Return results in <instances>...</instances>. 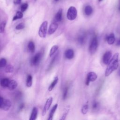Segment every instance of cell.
<instances>
[{
    "label": "cell",
    "mask_w": 120,
    "mask_h": 120,
    "mask_svg": "<svg viewBox=\"0 0 120 120\" xmlns=\"http://www.w3.org/2000/svg\"><path fill=\"white\" fill-rule=\"evenodd\" d=\"M119 53H115L111 59L105 71V76H108L114 70L117 69L119 66Z\"/></svg>",
    "instance_id": "cell-1"
},
{
    "label": "cell",
    "mask_w": 120,
    "mask_h": 120,
    "mask_svg": "<svg viewBox=\"0 0 120 120\" xmlns=\"http://www.w3.org/2000/svg\"><path fill=\"white\" fill-rule=\"evenodd\" d=\"M12 106V103L11 101L7 98H4L2 96L0 97V108L5 111L9 110Z\"/></svg>",
    "instance_id": "cell-2"
},
{
    "label": "cell",
    "mask_w": 120,
    "mask_h": 120,
    "mask_svg": "<svg viewBox=\"0 0 120 120\" xmlns=\"http://www.w3.org/2000/svg\"><path fill=\"white\" fill-rule=\"evenodd\" d=\"M77 12L76 8L74 6H71L69 8L67 13V18L70 21L75 20L77 16Z\"/></svg>",
    "instance_id": "cell-3"
},
{
    "label": "cell",
    "mask_w": 120,
    "mask_h": 120,
    "mask_svg": "<svg viewBox=\"0 0 120 120\" xmlns=\"http://www.w3.org/2000/svg\"><path fill=\"white\" fill-rule=\"evenodd\" d=\"M47 26L48 22L47 21L43 22L41 24L39 30H38V35L40 38H45L46 36L47 31Z\"/></svg>",
    "instance_id": "cell-4"
},
{
    "label": "cell",
    "mask_w": 120,
    "mask_h": 120,
    "mask_svg": "<svg viewBox=\"0 0 120 120\" xmlns=\"http://www.w3.org/2000/svg\"><path fill=\"white\" fill-rule=\"evenodd\" d=\"M98 47V40L96 37L93 38L92 40L90 41L89 47V51L91 54H94L97 51V48Z\"/></svg>",
    "instance_id": "cell-5"
},
{
    "label": "cell",
    "mask_w": 120,
    "mask_h": 120,
    "mask_svg": "<svg viewBox=\"0 0 120 120\" xmlns=\"http://www.w3.org/2000/svg\"><path fill=\"white\" fill-rule=\"evenodd\" d=\"M42 55V53H41V52H38V53H37L31 59V65L32 66L38 65L41 60Z\"/></svg>",
    "instance_id": "cell-6"
},
{
    "label": "cell",
    "mask_w": 120,
    "mask_h": 120,
    "mask_svg": "<svg viewBox=\"0 0 120 120\" xmlns=\"http://www.w3.org/2000/svg\"><path fill=\"white\" fill-rule=\"evenodd\" d=\"M98 76L94 72H90L87 76L85 84L86 85H89L90 82H94L97 79Z\"/></svg>",
    "instance_id": "cell-7"
},
{
    "label": "cell",
    "mask_w": 120,
    "mask_h": 120,
    "mask_svg": "<svg viewBox=\"0 0 120 120\" xmlns=\"http://www.w3.org/2000/svg\"><path fill=\"white\" fill-rule=\"evenodd\" d=\"M52 101H53V98L52 97L49 98L47 99V100L45 104V105L44 106L43 111H42V115L43 116H45V115L46 112L48 111V110L50 108V107L52 104Z\"/></svg>",
    "instance_id": "cell-8"
},
{
    "label": "cell",
    "mask_w": 120,
    "mask_h": 120,
    "mask_svg": "<svg viewBox=\"0 0 120 120\" xmlns=\"http://www.w3.org/2000/svg\"><path fill=\"white\" fill-rule=\"evenodd\" d=\"M58 24L57 22L54 21L52 22L49 26V28L47 31L48 34L49 35H51L53 34L56 31L58 28Z\"/></svg>",
    "instance_id": "cell-9"
},
{
    "label": "cell",
    "mask_w": 120,
    "mask_h": 120,
    "mask_svg": "<svg viewBox=\"0 0 120 120\" xmlns=\"http://www.w3.org/2000/svg\"><path fill=\"white\" fill-rule=\"evenodd\" d=\"M112 55V54L111 51H107L104 53L103 57V61L105 64L107 65L108 64L111 59Z\"/></svg>",
    "instance_id": "cell-10"
},
{
    "label": "cell",
    "mask_w": 120,
    "mask_h": 120,
    "mask_svg": "<svg viewBox=\"0 0 120 120\" xmlns=\"http://www.w3.org/2000/svg\"><path fill=\"white\" fill-rule=\"evenodd\" d=\"M17 82L14 80H12L9 81L8 88L10 90H15L17 86Z\"/></svg>",
    "instance_id": "cell-11"
},
{
    "label": "cell",
    "mask_w": 120,
    "mask_h": 120,
    "mask_svg": "<svg viewBox=\"0 0 120 120\" xmlns=\"http://www.w3.org/2000/svg\"><path fill=\"white\" fill-rule=\"evenodd\" d=\"M65 56L68 59H71L74 56V52L72 49H67L65 52Z\"/></svg>",
    "instance_id": "cell-12"
},
{
    "label": "cell",
    "mask_w": 120,
    "mask_h": 120,
    "mask_svg": "<svg viewBox=\"0 0 120 120\" xmlns=\"http://www.w3.org/2000/svg\"><path fill=\"white\" fill-rule=\"evenodd\" d=\"M38 109L36 107H34L32 110L31 113L29 118L30 120H35L38 116Z\"/></svg>",
    "instance_id": "cell-13"
},
{
    "label": "cell",
    "mask_w": 120,
    "mask_h": 120,
    "mask_svg": "<svg viewBox=\"0 0 120 120\" xmlns=\"http://www.w3.org/2000/svg\"><path fill=\"white\" fill-rule=\"evenodd\" d=\"M62 19V9H60L55 16V21L60 22Z\"/></svg>",
    "instance_id": "cell-14"
},
{
    "label": "cell",
    "mask_w": 120,
    "mask_h": 120,
    "mask_svg": "<svg viewBox=\"0 0 120 120\" xmlns=\"http://www.w3.org/2000/svg\"><path fill=\"white\" fill-rule=\"evenodd\" d=\"M57 107H58V104H55L53 105V106L52 107V108L51 109V110L50 111V112L48 118L47 119L48 120H52L54 114V113H55V112Z\"/></svg>",
    "instance_id": "cell-15"
},
{
    "label": "cell",
    "mask_w": 120,
    "mask_h": 120,
    "mask_svg": "<svg viewBox=\"0 0 120 120\" xmlns=\"http://www.w3.org/2000/svg\"><path fill=\"white\" fill-rule=\"evenodd\" d=\"M106 40L109 45H112L115 40V36L113 33H111L109 36L106 38Z\"/></svg>",
    "instance_id": "cell-16"
},
{
    "label": "cell",
    "mask_w": 120,
    "mask_h": 120,
    "mask_svg": "<svg viewBox=\"0 0 120 120\" xmlns=\"http://www.w3.org/2000/svg\"><path fill=\"white\" fill-rule=\"evenodd\" d=\"M86 40V36L83 33H81V34L79 35L77 38V41L80 45H83L85 42Z\"/></svg>",
    "instance_id": "cell-17"
},
{
    "label": "cell",
    "mask_w": 120,
    "mask_h": 120,
    "mask_svg": "<svg viewBox=\"0 0 120 120\" xmlns=\"http://www.w3.org/2000/svg\"><path fill=\"white\" fill-rule=\"evenodd\" d=\"M9 80L8 78H2L0 81V85L2 88H8L9 82Z\"/></svg>",
    "instance_id": "cell-18"
},
{
    "label": "cell",
    "mask_w": 120,
    "mask_h": 120,
    "mask_svg": "<svg viewBox=\"0 0 120 120\" xmlns=\"http://www.w3.org/2000/svg\"><path fill=\"white\" fill-rule=\"evenodd\" d=\"M58 80H59V78H58V77L57 76H55L54 80H53V81L51 82V84L50 85V86H49L48 88V90L50 91H52L53 88H54V87L55 86V85L57 84L58 82Z\"/></svg>",
    "instance_id": "cell-19"
},
{
    "label": "cell",
    "mask_w": 120,
    "mask_h": 120,
    "mask_svg": "<svg viewBox=\"0 0 120 120\" xmlns=\"http://www.w3.org/2000/svg\"><path fill=\"white\" fill-rule=\"evenodd\" d=\"M28 48L29 50V51L32 53L34 52H35V44L32 41H30L28 44Z\"/></svg>",
    "instance_id": "cell-20"
},
{
    "label": "cell",
    "mask_w": 120,
    "mask_h": 120,
    "mask_svg": "<svg viewBox=\"0 0 120 120\" xmlns=\"http://www.w3.org/2000/svg\"><path fill=\"white\" fill-rule=\"evenodd\" d=\"M93 12V9L90 6L88 5L85 7L84 13L86 15H90Z\"/></svg>",
    "instance_id": "cell-21"
},
{
    "label": "cell",
    "mask_w": 120,
    "mask_h": 120,
    "mask_svg": "<svg viewBox=\"0 0 120 120\" xmlns=\"http://www.w3.org/2000/svg\"><path fill=\"white\" fill-rule=\"evenodd\" d=\"M32 84V76L30 75H29L27 76L26 82V85L27 87H30Z\"/></svg>",
    "instance_id": "cell-22"
},
{
    "label": "cell",
    "mask_w": 120,
    "mask_h": 120,
    "mask_svg": "<svg viewBox=\"0 0 120 120\" xmlns=\"http://www.w3.org/2000/svg\"><path fill=\"white\" fill-rule=\"evenodd\" d=\"M59 48V46L57 45H54L53 46H52L50 51V52H49V56L50 57H52V56L56 52V51L58 50Z\"/></svg>",
    "instance_id": "cell-23"
},
{
    "label": "cell",
    "mask_w": 120,
    "mask_h": 120,
    "mask_svg": "<svg viewBox=\"0 0 120 120\" xmlns=\"http://www.w3.org/2000/svg\"><path fill=\"white\" fill-rule=\"evenodd\" d=\"M23 17V14L22 11H17L15 15L13 17V21H15L17 19H20L22 18Z\"/></svg>",
    "instance_id": "cell-24"
},
{
    "label": "cell",
    "mask_w": 120,
    "mask_h": 120,
    "mask_svg": "<svg viewBox=\"0 0 120 120\" xmlns=\"http://www.w3.org/2000/svg\"><path fill=\"white\" fill-rule=\"evenodd\" d=\"M14 67L11 65H8L5 67V71L8 73H12L14 71Z\"/></svg>",
    "instance_id": "cell-25"
},
{
    "label": "cell",
    "mask_w": 120,
    "mask_h": 120,
    "mask_svg": "<svg viewBox=\"0 0 120 120\" xmlns=\"http://www.w3.org/2000/svg\"><path fill=\"white\" fill-rule=\"evenodd\" d=\"M7 22L6 21H3L1 22L0 24V33H3L5 30L6 25Z\"/></svg>",
    "instance_id": "cell-26"
},
{
    "label": "cell",
    "mask_w": 120,
    "mask_h": 120,
    "mask_svg": "<svg viewBox=\"0 0 120 120\" xmlns=\"http://www.w3.org/2000/svg\"><path fill=\"white\" fill-rule=\"evenodd\" d=\"M89 109V105L88 104L84 105L81 109V112L83 114H85L87 113Z\"/></svg>",
    "instance_id": "cell-27"
},
{
    "label": "cell",
    "mask_w": 120,
    "mask_h": 120,
    "mask_svg": "<svg viewBox=\"0 0 120 120\" xmlns=\"http://www.w3.org/2000/svg\"><path fill=\"white\" fill-rule=\"evenodd\" d=\"M7 65V60L5 58H1L0 60V67L1 68H5Z\"/></svg>",
    "instance_id": "cell-28"
},
{
    "label": "cell",
    "mask_w": 120,
    "mask_h": 120,
    "mask_svg": "<svg viewBox=\"0 0 120 120\" xmlns=\"http://www.w3.org/2000/svg\"><path fill=\"white\" fill-rule=\"evenodd\" d=\"M68 91V87H66L64 88V89L63 90V95H62L63 99L65 100L67 98Z\"/></svg>",
    "instance_id": "cell-29"
},
{
    "label": "cell",
    "mask_w": 120,
    "mask_h": 120,
    "mask_svg": "<svg viewBox=\"0 0 120 120\" xmlns=\"http://www.w3.org/2000/svg\"><path fill=\"white\" fill-rule=\"evenodd\" d=\"M28 7V4L27 3H23L21 7V10L22 12H23L26 10Z\"/></svg>",
    "instance_id": "cell-30"
},
{
    "label": "cell",
    "mask_w": 120,
    "mask_h": 120,
    "mask_svg": "<svg viewBox=\"0 0 120 120\" xmlns=\"http://www.w3.org/2000/svg\"><path fill=\"white\" fill-rule=\"evenodd\" d=\"M25 27V25L23 22H21L17 24L15 27V29L17 30H20L23 29Z\"/></svg>",
    "instance_id": "cell-31"
},
{
    "label": "cell",
    "mask_w": 120,
    "mask_h": 120,
    "mask_svg": "<svg viewBox=\"0 0 120 120\" xmlns=\"http://www.w3.org/2000/svg\"><path fill=\"white\" fill-rule=\"evenodd\" d=\"M56 56H57V55H55L54 56V57L53 58V59L52 60V61H51L50 64V65H49V66L48 68H52V65H53L54 62L55 60V59H56Z\"/></svg>",
    "instance_id": "cell-32"
},
{
    "label": "cell",
    "mask_w": 120,
    "mask_h": 120,
    "mask_svg": "<svg viewBox=\"0 0 120 120\" xmlns=\"http://www.w3.org/2000/svg\"><path fill=\"white\" fill-rule=\"evenodd\" d=\"M68 110H67L65 111V112H64L62 116L61 117V118H60V120H65L66 119V117L67 115V114L68 113Z\"/></svg>",
    "instance_id": "cell-33"
},
{
    "label": "cell",
    "mask_w": 120,
    "mask_h": 120,
    "mask_svg": "<svg viewBox=\"0 0 120 120\" xmlns=\"http://www.w3.org/2000/svg\"><path fill=\"white\" fill-rule=\"evenodd\" d=\"M98 103L97 102H94L92 104V108L93 109H96L98 108Z\"/></svg>",
    "instance_id": "cell-34"
},
{
    "label": "cell",
    "mask_w": 120,
    "mask_h": 120,
    "mask_svg": "<svg viewBox=\"0 0 120 120\" xmlns=\"http://www.w3.org/2000/svg\"><path fill=\"white\" fill-rule=\"evenodd\" d=\"M24 104L23 103H22L20 105L19 107V111H21L24 108Z\"/></svg>",
    "instance_id": "cell-35"
},
{
    "label": "cell",
    "mask_w": 120,
    "mask_h": 120,
    "mask_svg": "<svg viewBox=\"0 0 120 120\" xmlns=\"http://www.w3.org/2000/svg\"><path fill=\"white\" fill-rule=\"evenodd\" d=\"M21 0H15V4H20V3H21Z\"/></svg>",
    "instance_id": "cell-36"
},
{
    "label": "cell",
    "mask_w": 120,
    "mask_h": 120,
    "mask_svg": "<svg viewBox=\"0 0 120 120\" xmlns=\"http://www.w3.org/2000/svg\"><path fill=\"white\" fill-rule=\"evenodd\" d=\"M116 45H118V46H120V38L119 39V40H118V41L117 42V44H116Z\"/></svg>",
    "instance_id": "cell-37"
},
{
    "label": "cell",
    "mask_w": 120,
    "mask_h": 120,
    "mask_svg": "<svg viewBox=\"0 0 120 120\" xmlns=\"http://www.w3.org/2000/svg\"><path fill=\"white\" fill-rule=\"evenodd\" d=\"M118 75H119V76H120V69H119V70L118 71Z\"/></svg>",
    "instance_id": "cell-38"
},
{
    "label": "cell",
    "mask_w": 120,
    "mask_h": 120,
    "mask_svg": "<svg viewBox=\"0 0 120 120\" xmlns=\"http://www.w3.org/2000/svg\"><path fill=\"white\" fill-rule=\"evenodd\" d=\"M59 0H54V1H56V2H57V1H59Z\"/></svg>",
    "instance_id": "cell-39"
},
{
    "label": "cell",
    "mask_w": 120,
    "mask_h": 120,
    "mask_svg": "<svg viewBox=\"0 0 120 120\" xmlns=\"http://www.w3.org/2000/svg\"><path fill=\"white\" fill-rule=\"evenodd\" d=\"M102 0H98L99 1H102Z\"/></svg>",
    "instance_id": "cell-40"
},
{
    "label": "cell",
    "mask_w": 120,
    "mask_h": 120,
    "mask_svg": "<svg viewBox=\"0 0 120 120\" xmlns=\"http://www.w3.org/2000/svg\"></svg>",
    "instance_id": "cell-41"
}]
</instances>
